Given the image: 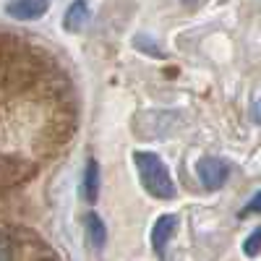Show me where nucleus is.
Segmentation results:
<instances>
[{"label":"nucleus","instance_id":"6e6552de","mask_svg":"<svg viewBox=\"0 0 261 261\" xmlns=\"http://www.w3.org/2000/svg\"><path fill=\"white\" fill-rule=\"evenodd\" d=\"M258 251H261V227H256L248 238H246V243H243V253L246 256H258Z\"/></svg>","mask_w":261,"mask_h":261},{"label":"nucleus","instance_id":"f03ea898","mask_svg":"<svg viewBox=\"0 0 261 261\" xmlns=\"http://www.w3.org/2000/svg\"><path fill=\"white\" fill-rule=\"evenodd\" d=\"M196 172H199V180L206 188H220L230 175V167L217 157H201L199 165H196Z\"/></svg>","mask_w":261,"mask_h":261},{"label":"nucleus","instance_id":"0eeeda50","mask_svg":"<svg viewBox=\"0 0 261 261\" xmlns=\"http://www.w3.org/2000/svg\"><path fill=\"white\" fill-rule=\"evenodd\" d=\"M86 238H89L92 248H97V251L105 248V243H107V227L99 220V214H94V212L86 214Z\"/></svg>","mask_w":261,"mask_h":261},{"label":"nucleus","instance_id":"7ed1b4c3","mask_svg":"<svg viewBox=\"0 0 261 261\" xmlns=\"http://www.w3.org/2000/svg\"><path fill=\"white\" fill-rule=\"evenodd\" d=\"M175 230H178V217L175 214H162L154 222V227H151V248H154V253L160 258H165L167 243H170V238L175 235Z\"/></svg>","mask_w":261,"mask_h":261},{"label":"nucleus","instance_id":"1a4fd4ad","mask_svg":"<svg viewBox=\"0 0 261 261\" xmlns=\"http://www.w3.org/2000/svg\"><path fill=\"white\" fill-rule=\"evenodd\" d=\"M0 261H13V241L0 232Z\"/></svg>","mask_w":261,"mask_h":261},{"label":"nucleus","instance_id":"423d86ee","mask_svg":"<svg viewBox=\"0 0 261 261\" xmlns=\"http://www.w3.org/2000/svg\"><path fill=\"white\" fill-rule=\"evenodd\" d=\"M97 196H99V165H97V160H89L86 170H84V199L94 204Z\"/></svg>","mask_w":261,"mask_h":261},{"label":"nucleus","instance_id":"9d476101","mask_svg":"<svg viewBox=\"0 0 261 261\" xmlns=\"http://www.w3.org/2000/svg\"><path fill=\"white\" fill-rule=\"evenodd\" d=\"M243 214H261V191L253 196V199L246 204V209H243Z\"/></svg>","mask_w":261,"mask_h":261},{"label":"nucleus","instance_id":"f257e3e1","mask_svg":"<svg viewBox=\"0 0 261 261\" xmlns=\"http://www.w3.org/2000/svg\"><path fill=\"white\" fill-rule=\"evenodd\" d=\"M134 162L146 193H151L154 199H172L175 196V183H172L162 157H157L154 151H136Z\"/></svg>","mask_w":261,"mask_h":261},{"label":"nucleus","instance_id":"9b49d317","mask_svg":"<svg viewBox=\"0 0 261 261\" xmlns=\"http://www.w3.org/2000/svg\"><path fill=\"white\" fill-rule=\"evenodd\" d=\"M251 115H253V120H256V123H261V102H256V105H253Z\"/></svg>","mask_w":261,"mask_h":261},{"label":"nucleus","instance_id":"39448f33","mask_svg":"<svg viewBox=\"0 0 261 261\" xmlns=\"http://www.w3.org/2000/svg\"><path fill=\"white\" fill-rule=\"evenodd\" d=\"M86 21H89V6H86L84 0H76V3H71L68 11H65L63 27H65V32H81L86 27Z\"/></svg>","mask_w":261,"mask_h":261},{"label":"nucleus","instance_id":"20e7f679","mask_svg":"<svg viewBox=\"0 0 261 261\" xmlns=\"http://www.w3.org/2000/svg\"><path fill=\"white\" fill-rule=\"evenodd\" d=\"M47 3L45 0H13V3L6 6V13L11 18H18V21H34V18H42L47 13Z\"/></svg>","mask_w":261,"mask_h":261}]
</instances>
